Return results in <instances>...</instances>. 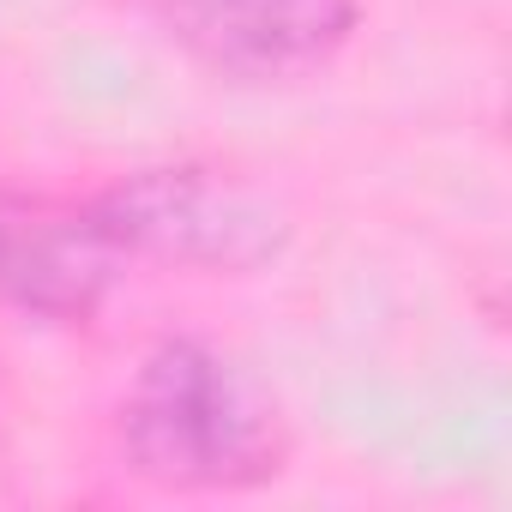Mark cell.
I'll list each match as a JSON object with an SVG mask.
<instances>
[{
    "label": "cell",
    "instance_id": "3957f363",
    "mask_svg": "<svg viewBox=\"0 0 512 512\" xmlns=\"http://www.w3.org/2000/svg\"><path fill=\"white\" fill-rule=\"evenodd\" d=\"M127 260L91 199L0 187V302L43 326H85L115 296Z\"/></svg>",
    "mask_w": 512,
    "mask_h": 512
},
{
    "label": "cell",
    "instance_id": "277c9868",
    "mask_svg": "<svg viewBox=\"0 0 512 512\" xmlns=\"http://www.w3.org/2000/svg\"><path fill=\"white\" fill-rule=\"evenodd\" d=\"M163 31L217 79L290 85L326 73L356 25L362 0H157Z\"/></svg>",
    "mask_w": 512,
    "mask_h": 512
},
{
    "label": "cell",
    "instance_id": "6da1fadb",
    "mask_svg": "<svg viewBox=\"0 0 512 512\" xmlns=\"http://www.w3.org/2000/svg\"><path fill=\"white\" fill-rule=\"evenodd\" d=\"M121 464L163 494H253L290 464L278 392L205 338H163L115 404Z\"/></svg>",
    "mask_w": 512,
    "mask_h": 512
},
{
    "label": "cell",
    "instance_id": "7a4b0ae2",
    "mask_svg": "<svg viewBox=\"0 0 512 512\" xmlns=\"http://www.w3.org/2000/svg\"><path fill=\"white\" fill-rule=\"evenodd\" d=\"M91 205L127 266L247 278L290 241V217L217 163H151L91 193Z\"/></svg>",
    "mask_w": 512,
    "mask_h": 512
}]
</instances>
